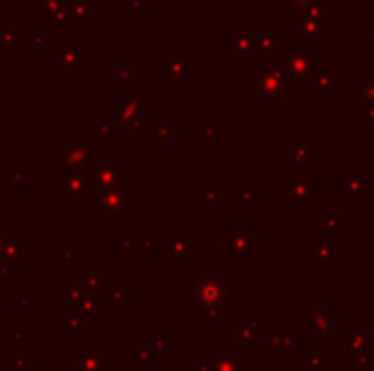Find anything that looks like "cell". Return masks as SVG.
<instances>
[{
    "label": "cell",
    "instance_id": "cell-1",
    "mask_svg": "<svg viewBox=\"0 0 374 371\" xmlns=\"http://www.w3.org/2000/svg\"><path fill=\"white\" fill-rule=\"evenodd\" d=\"M230 284L223 275L197 273L195 280L186 286V299L208 321H221L223 306L230 302Z\"/></svg>",
    "mask_w": 374,
    "mask_h": 371
},
{
    "label": "cell",
    "instance_id": "cell-2",
    "mask_svg": "<svg viewBox=\"0 0 374 371\" xmlns=\"http://www.w3.org/2000/svg\"><path fill=\"white\" fill-rule=\"evenodd\" d=\"M274 59L276 66H280L294 83H311L316 70L324 64V59L313 51V46L300 44H278L274 51Z\"/></svg>",
    "mask_w": 374,
    "mask_h": 371
},
{
    "label": "cell",
    "instance_id": "cell-3",
    "mask_svg": "<svg viewBox=\"0 0 374 371\" xmlns=\"http://www.w3.org/2000/svg\"><path fill=\"white\" fill-rule=\"evenodd\" d=\"M252 81V99L261 105L283 103L287 94L294 92L292 77L276 64H256Z\"/></svg>",
    "mask_w": 374,
    "mask_h": 371
},
{
    "label": "cell",
    "instance_id": "cell-4",
    "mask_svg": "<svg viewBox=\"0 0 374 371\" xmlns=\"http://www.w3.org/2000/svg\"><path fill=\"white\" fill-rule=\"evenodd\" d=\"M333 31V7L318 3L294 22V44L318 46Z\"/></svg>",
    "mask_w": 374,
    "mask_h": 371
},
{
    "label": "cell",
    "instance_id": "cell-5",
    "mask_svg": "<svg viewBox=\"0 0 374 371\" xmlns=\"http://www.w3.org/2000/svg\"><path fill=\"white\" fill-rule=\"evenodd\" d=\"M254 225L252 223H234L232 232L223 238V258L228 262H252L254 260Z\"/></svg>",
    "mask_w": 374,
    "mask_h": 371
},
{
    "label": "cell",
    "instance_id": "cell-6",
    "mask_svg": "<svg viewBox=\"0 0 374 371\" xmlns=\"http://www.w3.org/2000/svg\"><path fill=\"white\" fill-rule=\"evenodd\" d=\"M316 175L305 169H294L283 175V199L285 203H313L316 190H313Z\"/></svg>",
    "mask_w": 374,
    "mask_h": 371
},
{
    "label": "cell",
    "instance_id": "cell-7",
    "mask_svg": "<svg viewBox=\"0 0 374 371\" xmlns=\"http://www.w3.org/2000/svg\"><path fill=\"white\" fill-rule=\"evenodd\" d=\"M223 49L228 55H232L236 64H252L256 55V44L254 35H252L250 25H236L232 33H228L223 38Z\"/></svg>",
    "mask_w": 374,
    "mask_h": 371
},
{
    "label": "cell",
    "instance_id": "cell-8",
    "mask_svg": "<svg viewBox=\"0 0 374 371\" xmlns=\"http://www.w3.org/2000/svg\"><path fill=\"white\" fill-rule=\"evenodd\" d=\"M96 210L105 214L107 221L112 219V212H116V221L123 219V214L131 210V186H114L107 188L105 193L96 199Z\"/></svg>",
    "mask_w": 374,
    "mask_h": 371
},
{
    "label": "cell",
    "instance_id": "cell-9",
    "mask_svg": "<svg viewBox=\"0 0 374 371\" xmlns=\"http://www.w3.org/2000/svg\"><path fill=\"white\" fill-rule=\"evenodd\" d=\"M195 79V57L192 55H164L166 83H192Z\"/></svg>",
    "mask_w": 374,
    "mask_h": 371
},
{
    "label": "cell",
    "instance_id": "cell-10",
    "mask_svg": "<svg viewBox=\"0 0 374 371\" xmlns=\"http://www.w3.org/2000/svg\"><path fill=\"white\" fill-rule=\"evenodd\" d=\"M333 190L337 195H342V199L346 203H357V201H364L366 195H370L374 186L370 182H366L364 175L359 173H344L340 182L333 184Z\"/></svg>",
    "mask_w": 374,
    "mask_h": 371
},
{
    "label": "cell",
    "instance_id": "cell-11",
    "mask_svg": "<svg viewBox=\"0 0 374 371\" xmlns=\"http://www.w3.org/2000/svg\"><path fill=\"white\" fill-rule=\"evenodd\" d=\"M204 363L208 371H243V352H236L234 343L228 341L221 354H206Z\"/></svg>",
    "mask_w": 374,
    "mask_h": 371
},
{
    "label": "cell",
    "instance_id": "cell-12",
    "mask_svg": "<svg viewBox=\"0 0 374 371\" xmlns=\"http://www.w3.org/2000/svg\"><path fill=\"white\" fill-rule=\"evenodd\" d=\"M55 73H83V44H55Z\"/></svg>",
    "mask_w": 374,
    "mask_h": 371
},
{
    "label": "cell",
    "instance_id": "cell-13",
    "mask_svg": "<svg viewBox=\"0 0 374 371\" xmlns=\"http://www.w3.org/2000/svg\"><path fill=\"white\" fill-rule=\"evenodd\" d=\"M120 175H123V166L114 162V155H99L96 158V173H94V184L114 188L118 184Z\"/></svg>",
    "mask_w": 374,
    "mask_h": 371
},
{
    "label": "cell",
    "instance_id": "cell-14",
    "mask_svg": "<svg viewBox=\"0 0 374 371\" xmlns=\"http://www.w3.org/2000/svg\"><path fill=\"white\" fill-rule=\"evenodd\" d=\"M313 260H316V267H313V271L320 273L322 265L344 260V245L335 243V241H320V243L313 245Z\"/></svg>",
    "mask_w": 374,
    "mask_h": 371
},
{
    "label": "cell",
    "instance_id": "cell-15",
    "mask_svg": "<svg viewBox=\"0 0 374 371\" xmlns=\"http://www.w3.org/2000/svg\"><path fill=\"white\" fill-rule=\"evenodd\" d=\"M70 25H94V0H64Z\"/></svg>",
    "mask_w": 374,
    "mask_h": 371
},
{
    "label": "cell",
    "instance_id": "cell-16",
    "mask_svg": "<svg viewBox=\"0 0 374 371\" xmlns=\"http://www.w3.org/2000/svg\"><path fill=\"white\" fill-rule=\"evenodd\" d=\"M192 234H168L166 236V260H192Z\"/></svg>",
    "mask_w": 374,
    "mask_h": 371
},
{
    "label": "cell",
    "instance_id": "cell-17",
    "mask_svg": "<svg viewBox=\"0 0 374 371\" xmlns=\"http://www.w3.org/2000/svg\"><path fill=\"white\" fill-rule=\"evenodd\" d=\"M313 86H316V90L320 94H329L333 92L335 86H340V83H344V75L342 73H335V68L331 64H322L316 75H313Z\"/></svg>",
    "mask_w": 374,
    "mask_h": 371
},
{
    "label": "cell",
    "instance_id": "cell-18",
    "mask_svg": "<svg viewBox=\"0 0 374 371\" xmlns=\"http://www.w3.org/2000/svg\"><path fill=\"white\" fill-rule=\"evenodd\" d=\"M252 35H254L256 53H274L276 46L283 44V35H276L274 27H267V25L252 27Z\"/></svg>",
    "mask_w": 374,
    "mask_h": 371
},
{
    "label": "cell",
    "instance_id": "cell-19",
    "mask_svg": "<svg viewBox=\"0 0 374 371\" xmlns=\"http://www.w3.org/2000/svg\"><path fill=\"white\" fill-rule=\"evenodd\" d=\"M79 350V361H77V371H101V345H77Z\"/></svg>",
    "mask_w": 374,
    "mask_h": 371
},
{
    "label": "cell",
    "instance_id": "cell-20",
    "mask_svg": "<svg viewBox=\"0 0 374 371\" xmlns=\"http://www.w3.org/2000/svg\"><path fill=\"white\" fill-rule=\"evenodd\" d=\"M66 199L68 201H83L88 197V190H90V182H88V177L86 173H81V171H70L68 177H66Z\"/></svg>",
    "mask_w": 374,
    "mask_h": 371
},
{
    "label": "cell",
    "instance_id": "cell-21",
    "mask_svg": "<svg viewBox=\"0 0 374 371\" xmlns=\"http://www.w3.org/2000/svg\"><path fill=\"white\" fill-rule=\"evenodd\" d=\"M311 334H313V341L316 343H333L335 341V323H333V317L327 308L318 315L316 323H313Z\"/></svg>",
    "mask_w": 374,
    "mask_h": 371
},
{
    "label": "cell",
    "instance_id": "cell-22",
    "mask_svg": "<svg viewBox=\"0 0 374 371\" xmlns=\"http://www.w3.org/2000/svg\"><path fill=\"white\" fill-rule=\"evenodd\" d=\"M344 343H346V347L348 350H353V352H357V354H372V350H374V337H372V332H344Z\"/></svg>",
    "mask_w": 374,
    "mask_h": 371
},
{
    "label": "cell",
    "instance_id": "cell-23",
    "mask_svg": "<svg viewBox=\"0 0 374 371\" xmlns=\"http://www.w3.org/2000/svg\"><path fill=\"white\" fill-rule=\"evenodd\" d=\"M283 160L287 164H294V169H305L307 164L316 160V155H313L311 145H307V142H298V145H294L283 155Z\"/></svg>",
    "mask_w": 374,
    "mask_h": 371
},
{
    "label": "cell",
    "instance_id": "cell-24",
    "mask_svg": "<svg viewBox=\"0 0 374 371\" xmlns=\"http://www.w3.org/2000/svg\"><path fill=\"white\" fill-rule=\"evenodd\" d=\"M353 101L361 107H374V75H366L361 83H355L353 88Z\"/></svg>",
    "mask_w": 374,
    "mask_h": 371
},
{
    "label": "cell",
    "instance_id": "cell-25",
    "mask_svg": "<svg viewBox=\"0 0 374 371\" xmlns=\"http://www.w3.org/2000/svg\"><path fill=\"white\" fill-rule=\"evenodd\" d=\"M322 241H333L335 234L344 232V214L342 212H329L327 217L322 219Z\"/></svg>",
    "mask_w": 374,
    "mask_h": 371
},
{
    "label": "cell",
    "instance_id": "cell-26",
    "mask_svg": "<svg viewBox=\"0 0 374 371\" xmlns=\"http://www.w3.org/2000/svg\"><path fill=\"white\" fill-rule=\"evenodd\" d=\"M322 3V0H285V22H294L305 14L307 9H311L313 5Z\"/></svg>",
    "mask_w": 374,
    "mask_h": 371
},
{
    "label": "cell",
    "instance_id": "cell-27",
    "mask_svg": "<svg viewBox=\"0 0 374 371\" xmlns=\"http://www.w3.org/2000/svg\"><path fill=\"white\" fill-rule=\"evenodd\" d=\"M18 46V31L14 25H0V53H14Z\"/></svg>",
    "mask_w": 374,
    "mask_h": 371
},
{
    "label": "cell",
    "instance_id": "cell-28",
    "mask_svg": "<svg viewBox=\"0 0 374 371\" xmlns=\"http://www.w3.org/2000/svg\"><path fill=\"white\" fill-rule=\"evenodd\" d=\"M88 155H90V147L83 145V138L79 136L77 138V145H72L68 149L66 158H68V164L72 166V169H79V166L83 164V160H88Z\"/></svg>",
    "mask_w": 374,
    "mask_h": 371
},
{
    "label": "cell",
    "instance_id": "cell-29",
    "mask_svg": "<svg viewBox=\"0 0 374 371\" xmlns=\"http://www.w3.org/2000/svg\"><path fill=\"white\" fill-rule=\"evenodd\" d=\"M324 310V306L320 302H305L302 304V330L311 334L313 323H316L318 315Z\"/></svg>",
    "mask_w": 374,
    "mask_h": 371
},
{
    "label": "cell",
    "instance_id": "cell-30",
    "mask_svg": "<svg viewBox=\"0 0 374 371\" xmlns=\"http://www.w3.org/2000/svg\"><path fill=\"white\" fill-rule=\"evenodd\" d=\"M234 334H236V339L243 343V350L245 352H252L254 350V343H256V332L248 328L243 321L241 323H234Z\"/></svg>",
    "mask_w": 374,
    "mask_h": 371
},
{
    "label": "cell",
    "instance_id": "cell-31",
    "mask_svg": "<svg viewBox=\"0 0 374 371\" xmlns=\"http://www.w3.org/2000/svg\"><path fill=\"white\" fill-rule=\"evenodd\" d=\"M44 22H46L48 27H53V31H55L57 35H64L66 29H68V25H70L64 7L59 9V11H55V14H51V16H44Z\"/></svg>",
    "mask_w": 374,
    "mask_h": 371
},
{
    "label": "cell",
    "instance_id": "cell-32",
    "mask_svg": "<svg viewBox=\"0 0 374 371\" xmlns=\"http://www.w3.org/2000/svg\"><path fill=\"white\" fill-rule=\"evenodd\" d=\"M204 190H206V212H212L217 203L223 201L226 188H223V184H206Z\"/></svg>",
    "mask_w": 374,
    "mask_h": 371
},
{
    "label": "cell",
    "instance_id": "cell-33",
    "mask_svg": "<svg viewBox=\"0 0 374 371\" xmlns=\"http://www.w3.org/2000/svg\"><path fill=\"white\" fill-rule=\"evenodd\" d=\"M232 193H234L232 197H234L236 203H252V201L256 199V195H254V186L248 184V182H239V184H234Z\"/></svg>",
    "mask_w": 374,
    "mask_h": 371
},
{
    "label": "cell",
    "instance_id": "cell-34",
    "mask_svg": "<svg viewBox=\"0 0 374 371\" xmlns=\"http://www.w3.org/2000/svg\"><path fill=\"white\" fill-rule=\"evenodd\" d=\"M64 7V0H33V11L42 16H51Z\"/></svg>",
    "mask_w": 374,
    "mask_h": 371
},
{
    "label": "cell",
    "instance_id": "cell-35",
    "mask_svg": "<svg viewBox=\"0 0 374 371\" xmlns=\"http://www.w3.org/2000/svg\"><path fill=\"white\" fill-rule=\"evenodd\" d=\"M243 323L248 328H252L254 332H258L263 328L265 323V313H261V310H245L243 313Z\"/></svg>",
    "mask_w": 374,
    "mask_h": 371
},
{
    "label": "cell",
    "instance_id": "cell-36",
    "mask_svg": "<svg viewBox=\"0 0 374 371\" xmlns=\"http://www.w3.org/2000/svg\"><path fill=\"white\" fill-rule=\"evenodd\" d=\"M276 350H285L292 354L296 350L294 332H276Z\"/></svg>",
    "mask_w": 374,
    "mask_h": 371
},
{
    "label": "cell",
    "instance_id": "cell-37",
    "mask_svg": "<svg viewBox=\"0 0 374 371\" xmlns=\"http://www.w3.org/2000/svg\"><path fill=\"white\" fill-rule=\"evenodd\" d=\"M18 44H31L33 51H38L40 55L46 51V38L44 35H31V33H24V35H18Z\"/></svg>",
    "mask_w": 374,
    "mask_h": 371
},
{
    "label": "cell",
    "instance_id": "cell-38",
    "mask_svg": "<svg viewBox=\"0 0 374 371\" xmlns=\"http://www.w3.org/2000/svg\"><path fill=\"white\" fill-rule=\"evenodd\" d=\"M305 371H322L324 369V354L322 352H309L305 363H302Z\"/></svg>",
    "mask_w": 374,
    "mask_h": 371
},
{
    "label": "cell",
    "instance_id": "cell-39",
    "mask_svg": "<svg viewBox=\"0 0 374 371\" xmlns=\"http://www.w3.org/2000/svg\"><path fill=\"white\" fill-rule=\"evenodd\" d=\"M351 365H353V371H374L372 354H359Z\"/></svg>",
    "mask_w": 374,
    "mask_h": 371
},
{
    "label": "cell",
    "instance_id": "cell-40",
    "mask_svg": "<svg viewBox=\"0 0 374 371\" xmlns=\"http://www.w3.org/2000/svg\"><path fill=\"white\" fill-rule=\"evenodd\" d=\"M364 62L374 64V31L364 38Z\"/></svg>",
    "mask_w": 374,
    "mask_h": 371
},
{
    "label": "cell",
    "instance_id": "cell-41",
    "mask_svg": "<svg viewBox=\"0 0 374 371\" xmlns=\"http://www.w3.org/2000/svg\"><path fill=\"white\" fill-rule=\"evenodd\" d=\"M81 306H83V313H86L90 319H94V321L101 319V308H99V304H94V297H88V302H83Z\"/></svg>",
    "mask_w": 374,
    "mask_h": 371
},
{
    "label": "cell",
    "instance_id": "cell-42",
    "mask_svg": "<svg viewBox=\"0 0 374 371\" xmlns=\"http://www.w3.org/2000/svg\"><path fill=\"white\" fill-rule=\"evenodd\" d=\"M131 81H134V68L116 66V83H131Z\"/></svg>",
    "mask_w": 374,
    "mask_h": 371
},
{
    "label": "cell",
    "instance_id": "cell-43",
    "mask_svg": "<svg viewBox=\"0 0 374 371\" xmlns=\"http://www.w3.org/2000/svg\"><path fill=\"white\" fill-rule=\"evenodd\" d=\"M195 131L206 138H214L217 134H221L223 131V125H195Z\"/></svg>",
    "mask_w": 374,
    "mask_h": 371
},
{
    "label": "cell",
    "instance_id": "cell-44",
    "mask_svg": "<svg viewBox=\"0 0 374 371\" xmlns=\"http://www.w3.org/2000/svg\"><path fill=\"white\" fill-rule=\"evenodd\" d=\"M120 7H123L125 14L131 16V14H140L144 3H142V0H123V3H120Z\"/></svg>",
    "mask_w": 374,
    "mask_h": 371
},
{
    "label": "cell",
    "instance_id": "cell-45",
    "mask_svg": "<svg viewBox=\"0 0 374 371\" xmlns=\"http://www.w3.org/2000/svg\"><path fill=\"white\" fill-rule=\"evenodd\" d=\"M112 127H107V125H96V140L99 142H112Z\"/></svg>",
    "mask_w": 374,
    "mask_h": 371
},
{
    "label": "cell",
    "instance_id": "cell-46",
    "mask_svg": "<svg viewBox=\"0 0 374 371\" xmlns=\"http://www.w3.org/2000/svg\"><path fill=\"white\" fill-rule=\"evenodd\" d=\"M171 134H173V125H158L155 127V138L158 140H171Z\"/></svg>",
    "mask_w": 374,
    "mask_h": 371
},
{
    "label": "cell",
    "instance_id": "cell-47",
    "mask_svg": "<svg viewBox=\"0 0 374 371\" xmlns=\"http://www.w3.org/2000/svg\"><path fill=\"white\" fill-rule=\"evenodd\" d=\"M364 153H368L372 162H374V129L370 131V134L364 136Z\"/></svg>",
    "mask_w": 374,
    "mask_h": 371
},
{
    "label": "cell",
    "instance_id": "cell-48",
    "mask_svg": "<svg viewBox=\"0 0 374 371\" xmlns=\"http://www.w3.org/2000/svg\"><path fill=\"white\" fill-rule=\"evenodd\" d=\"M263 350L267 352V354L276 352V332H267V334H265V343H263Z\"/></svg>",
    "mask_w": 374,
    "mask_h": 371
},
{
    "label": "cell",
    "instance_id": "cell-49",
    "mask_svg": "<svg viewBox=\"0 0 374 371\" xmlns=\"http://www.w3.org/2000/svg\"><path fill=\"white\" fill-rule=\"evenodd\" d=\"M361 116H364V121H366V123H370V125L374 127V107H372V105L364 107V112H361Z\"/></svg>",
    "mask_w": 374,
    "mask_h": 371
},
{
    "label": "cell",
    "instance_id": "cell-50",
    "mask_svg": "<svg viewBox=\"0 0 374 371\" xmlns=\"http://www.w3.org/2000/svg\"><path fill=\"white\" fill-rule=\"evenodd\" d=\"M353 332H357V334H359V332H366L364 321H355V323H353Z\"/></svg>",
    "mask_w": 374,
    "mask_h": 371
}]
</instances>
